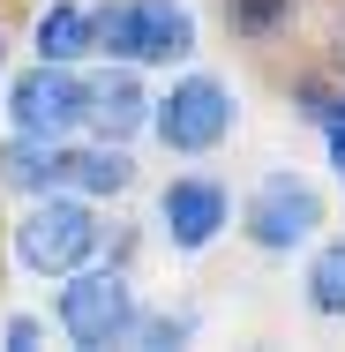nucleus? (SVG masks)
Wrapping results in <instances>:
<instances>
[{"label": "nucleus", "mask_w": 345, "mask_h": 352, "mask_svg": "<svg viewBox=\"0 0 345 352\" xmlns=\"http://www.w3.org/2000/svg\"><path fill=\"white\" fill-rule=\"evenodd\" d=\"M98 53L180 60V53H196V15L173 0H113V8H98Z\"/></svg>", "instance_id": "1"}, {"label": "nucleus", "mask_w": 345, "mask_h": 352, "mask_svg": "<svg viewBox=\"0 0 345 352\" xmlns=\"http://www.w3.org/2000/svg\"><path fill=\"white\" fill-rule=\"evenodd\" d=\"M90 248H98V217H90V203L53 195V188H45V203H30V217L15 225V255H23L38 278H68V270H83Z\"/></svg>", "instance_id": "2"}, {"label": "nucleus", "mask_w": 345, "mask_h": 352, "mask_svg": "<svg viewBox=\"0 0 345 352\" xmlns=\"http://www.w3.org/2000/svg\"><path fill=\"white\" fill-rule=\"evenodd\" d=\"M8 113H15V135H45V142H61V135H75V128L90 120V82H83L68 60H38V68L15 82Z\"/></svg>", "instance_id": "3"}, {"label": "nucleus", "mask_w": 345, "mask_h": 352, "mask_svg": "<svg viewBox=\"0 0 345 352\" xmlns=\"http://www.w3.org/2000/svg\"><path fill=\"white\" fill-rule=\"evenodd\" d=\"M61 330L75 345H128L136 338V292L121 270H83L61 285Z\"/></svg>", "instance_id": "4"}, {"label": "nucleus", "mask_w": 345, "mask_h": 352, "mask_svg": "<svg viewBox=\"0 0 345 352\" xmlns=\"http://www.w3.org/2000/svg\"><path fill=\"white\" fill-rule=\"evenodd\" d=\"M150 128H158V142L165 150H218L225 142V128H233V98H225V82H210V75H188L173 98H158L150 105Z\"/></svg>", "instance_id": "5"}, {"label": "nucleus", "mask_w": 345, "mask_h": 352, "mask_svg": "<svg viewBox=\"0 0 345 352\" xmlns=\"http://www.w3.org/2000/svg\"><path fill=\"white\" fill-rule=\"evenodd\" d=\"M315 225H323V203H315V188H300L293 173H271V180L248 195V240L271 248V255H293Z\"/></svg>", "instance_id": "6"}, {"label": "nucleus", "mask_w": 345, "mask_h": 352, "mask_svg": "<svg viewBox=\"0 0 345 352\" xmlns=\"http://www.w3.org/2000/svg\"><path fill=\"white\" fill-rule=\"evenodd\" d=\"M158 217H165V232H173V248H210L218 240V225H225V188L218 180H173L165 188V203H158Z\"/></svg>", "instance_id": "7"}, {"label": "nucleus", "mask_w": 345, "mask_h": 352, "mask_svg": "<svg viewBox=\"0 0 345 352\" xmlns=\"http://www.w3.org/2000/svg\"><path fill=\"white\" fill-rule=\"evenodd\" d=\"M150 120V98H143L136 75H105V82H90V128L105 142H128Z\"/></svg>", "instance_id": "8"}, {"label": "nucleus", "mask_w": 345, "mask_h": 352, "mask_svg": "<svg viewBox=\"0 0 345 352\" xmlns=\"http://www.w3.org/2000/svg\"><path fill=\"white\" fill-rule=\"evenodd\" d=\"M61 173H68V150L45 135H23L0 150V180L8 188H30V195H45V188H61Z\"/></svg>", "instance_id": "9"}, {"label": "nucleus", "mask_w": 345, "mask_h": 352, "mask_svg": "<svg viewBox=\"0 0 345 352\" xmlns=\"http://www.w3.org/2000/svg\"><path fill=\"white\" fill-rule=\"evenodd\" d=\"M128 180H136V165H128V150H121V142L68 150V173H61V188H75V195H121Z\"/></svg>", "instance_id": "10"}, {"label": "nucleus", "mask_w": 345, "mask_h": 352, "mask_svg": "<svg viewBox=\"0 0 345 352\" xmlns=\"http://www.w3.org/2000/svg\"><path fill=\"white\" fill-rule=\"evenodd\" d=\"M98 45V15H83V8H45V23H38V60H83Z\"/></svg>", "instance_id": "11"}, {"label": "nucleus", "mask_w": 345, "mask_h": 352, "mask_svg": "<svg viewBox=\"0 0 345 352\" xmlns=\"http://www.w3.org/2000/svg\"><path fill=\"white\" fill-rule=\"evenodd\" d=\"M308 300H315V315H345V240H331L308 263Z\"/></svg>", "instance_id": "12"}, {"label": "nucleus", "mask_w": 345, "mask_h": 352, "mask_svg": "<svg viewBox=\"0 0 345 352\" xmlns=\"http://www.w3.org/2000/svg\"><path fill=\"white\" fill-rule=\"evenodd\" d=\"M285 15H293V0H233V30L240 38H271Z\"/></svg>", "instance_id": "13"}, {"label": "nucleus", "mask_w": 345, "mask_h": 352, "mask_svg": "<svg viewBox=\"0 0 345 352\" xmlns=\"http://www.w3.org/2000/svg\"><path fill=\"white\" fill-rule=\"evenodd\" d=\"M338 105H345V98H331L323 82H293V113H300V120H315V128H323Z\"/></svg>", "instance_id": "14"}, {"label": "nucleus", "mask_w": 345, "mask_h": 352, "mask_svg": "<svg viewBox=\"0 0 345 352\" xmlns=\"http://www.w3.org/2000/svg\"><path fill=\"white\" fill-rule=\"evenodd\" d=\"M188 315H136V345H180Z\"/></svg>", "instance_id": "15"}, {"label": "nucleus", "mask_w": 345, "mask_h": 352, "mask_svg": "<svg viewBox=\"0 0 345 352\" xmlns=\"http://www.w3.org/2000/svg\"><path fill=\"white\" fill-rule=\"evenodd\" d=\"M323 135H331V165H338V180H345V105L323 120Z\"/></svg>", "instance_id": "16"}, {"label": "nucleus", "mask_w": 345, "mask_h": 352, "mask_svg": "<svg viewBox=\"0 0 345 352\" xmlns=\"http://www.w3.org/2000/svg\"><path fill=\"white\" fill-rule=\"evenodd\" d=\"M8 345L30 352V345H38V322H30V315H15V322H8Z\"/></svg>", "instance_id": "17"}, {"label": "nucleus", "mask_w": 345, "mask_h": 352, "mask_svg": "<svg viewBox=\"0 0 345 352\" xmlns=\"http://www.w3.org/2000/svg\"><path fill=\"white\" fill-rule=\"evenodd\" d=\"M338 68H345V23H338Z\"/></svg>", "instance_id": "18"}, {"label": "nucleus", "mask_w": 345, "mask_h": 352, "mask_svg": "<svg viewBox=\"0 0 345 352\" xmlns=\"http://www.w3.org/2000/svg\"><path fill=\"white\" fill-rule=\"evenodd\" d=\"M0 60H8V38H0Z\"/></svg>", "instance_id": "19"}]
</instances>
